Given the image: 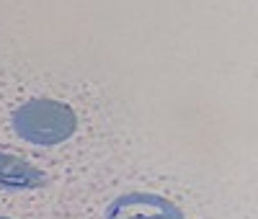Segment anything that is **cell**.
<instances>
[{"label":"cell","instance_id":"cell-2","mask_svg":"<svg viewBox=\"0 0 258 219\" xmlns=\"http://www.w3.org/2000/svg\"><path fill=\"white\" fill-rule=\"evenodd\" d=\"M103 219H186V216L165 196L132 191L114 199L109 209H106Z\"/></svg>","mask_w":258,"mask_h":219},{"label":"cell","instance_id":"cell-3","mask_svg":"<svg viewBox=\"0 0 258 219\" xmlns=\"http://www.w3.org/2000/svg\"><path fill=\"white\" fill-rule=\"evenodd\" d=\"M49 178L31 163L16 155H0V186L6 188H41Z\"/></svg>","mask_w":258,"mask_h":219},{"label":"cell","instance_id":"cell-1","mask_svg":"<svg viewBox=\"0 0 258 219\" xmlns=\"http://www.w3.org/2000/svg\"><path fill=\"white\" fill-rule=\"evenodd\" d=\"M13 129L18 131L21 139L31 144L52 147L64 139H70L78 129V116L75 111L52 98H36L13 111Z\"/></svg>","mask_w":258,"mask_h":219},{"label":"cell","instance_id":"cell-4","mask_svg":"<svg viewBox=\"0 0 258 219\" xmlns=\"http://www.w3.org/2000/svg\"><path fill=\"white\" fill-rule=\"evenodd\" d=\"M0 219H8V216H0Z\"/></svg>","mask_w":258,"mask_h":219}]
</instances>
